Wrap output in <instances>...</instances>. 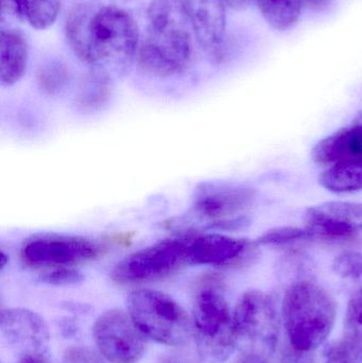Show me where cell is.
I'll return each instance as SVG.
<instances>
[{"mask_svg": "<svg viewBox=\"0 0 362 363\" xmlns=\"http://www.w3.org/2000/svg\"><path fill=\"white\" fill-rule=\"evenodd\" d=\"M38 84L49 96L60 95L69 82V70L61 60L45 62L38 70Z\"/></svg>", "mask_w": 362, "mask_h": 363, "instance_id": "cell-21", "label": "cell"}, {"mask_svg": "<svg viewBox=\"0 0 362 363\" xmlns=\"http://www.w3.org/2000/svg\"><path fill=\"white\" fill-rule=\"evenodd\" d=\"M93 336L100 354L112 363H137L146 351L144 335L130 315L118 309L98 318Z\"/></svg>", "mask_w": 362, "mask_h": 363, "instance_id": "cell-9", "label": "cell"}, {"mask_svg": "<svg viewBox=\"0 0 362 363\" xmlns=\"http://www.w3.org/2000/svg\"><path fill=\"white\" fill-rule=\"evenodd\" d=\"M312 157L317 165L327 168L362 157V111L350 125L320 140L312 149Z\"/></svg>", "mask_w": 362, "mask_h": 363, "instance_id": "cell-15", "label": "cell"}, {"mask_svg": "<svg viewBox=\"0 0 362 363\" xmlns=\"http://www.w3.org/2000/svg\"><path fill=\"white\" fill-rule=\"evenodd\" d=\"M237 345L242 352L270 357L281 336V320L271 296L259 290H249L238 301L233 313Z\"/></svg>", "mask_w": 362, "mask_h": 363, "instance_id": "cell-5", "label": "cell"}, {"mask_svg": "<svg viewBox=\"0 0 362 363\" xmlns=\"http://www.w3.org/2000/svg\"><path fill=\"white\" fill-rule=\"evenodd\" d=\"M319 182L325 189L336 194L362 190V157L340 162L327 168Z\"/></svg>", "mask_w": 362, "mask_h": 363, "instance_id": "cell-19", "label": "cell"}, {"mask_svg": "<svg viewBox=\"0 0 362 363\" xmlns=\"http://www.w3.org/2000/svg\"><path fill=\"white\" fill-rule=\"evenodd\" d=\"M280 353L282 363H317L315 351H300L293 347L287 340L281 347Z\"/></svg>", "mask_w": 362, "mask_h": 363, "instance_id": "cell-29", "label": "cell"}, {"mask_svg": "<svg viewBox=\"0 0 362 363\" xmlns=\"http://www.w3.org/2000/svg\"><path fill=\"white\" fill-rule=\"evenodd\" d=\"M324 360L325 363H362V345L344 337L325 349Z\"/></svg>", "mask_w": 362, "mask_h": 363, "instance_id": "cell-26", "label": "cell"}, {"mask_svg": "<svg viewBox=\"0 0 362 363\" xmlns=\"http://www.w3.org/2000/svg\"><path fill=\"white\" fill-rule=\"evenodd\" d=\"M193 23L182 0H152L148 30L137 52L140 67L151 76L182 74L193 57Z\"/></svg>", "mask_w": 362, "mask_h": 363, "instance_id": "cell-1", "label": "cell"}, {"mask_svg": "<svg viewBox=\"0 0 362 363\" xmlns=\"http://www.w3.org/2000/svg\"><path fill=\"white\" fill-rule=\"evenodd\" d=\"M83 279L84 277L82 273L72 268H57L40 277L43 283L52 286L77 285L82 283Z\"/></svg>", "mask_w": 362, "mask_h": 363, "instance_id": "cell-28", "label": "cell"}, {"mask_svg": "<svg viewBox=\"0 0 362 363\" xmlns=\"http://www.w3.org/2000/svg\"><path fill=\"white\" fill-rule=\"evenodd\" d=\"M23 16L21 0H1V23L6 19L19 21Z\"/></svg>", "mask_w": 362, "mask_h": 363, "instance_id": "cell-31", "label": "cell"}, {"mask_svg": "<svg viewBox=\"0 0 362 363\" xmlns=\"http://www.w3.org/2000/svg\"><path fill=\"white\" fill-rule=\"evenodd\" d=\"M222 1L225 6H229L232 10L242 11L250 6L252 0H222Z\"/></svg>", "mask_w": 362, "mask_h": 363, "instance_id": "cell-35", "label": "cell"}, {"mask_svg": "<svg viewBox=\"0 0 362 363\" xmlns=\"http://www.w3.org/2000/svg\"><path fill=\"white\" fill-rule=\"evenodd\" d=\"M102 4L98 1H86L74 6L65 23V34L74 55L85 63L95 64L98 60L91 43V21Z\"/></svg>", "mask_w": 362, "mask_h": 363, "instance_id": "cell-16", "label": "cell"}, {"mask_svg": "<svg viewBox=\"0 0 362 363\" xmlns=\"http://www.w3.org/2000/svg\"><path fill=\"white\" fill-rule=\"evenodd\" d=\"M187 262L186 239H166L130 254L116 264L113 281L140 285L169 277Z\"/></svg>", "mask_w": 362, "mask_h": 363, "instance_id": "cell-6", "label": "cell"}, {"mask_svg": "<svg viewBox=\"0 0 362 363\" xmlns=\"http://www.w3.org/2000/svg\"><path fill=\"white\" fill-rule=\"evenodd\" d=\"M344 337L362 345V288L351 296L344 319Z\"/></svg>", "mask_w": 362, "mask_h": 363, "instance_id": "cell-27", "label": "cell"}, {"mask_svg": "<svg viewBox=\"0 0 362 363\" xmlns=\"http://www.w3.org/2000/svg\"><path fill=\"white\" fill-rule=\"evenodd\" d=\"M157 363H197L193 358L181 354H167L159 358Z\"/></svg>", "mask_w": 362, "mask_h": 363, "instance_id": "cell-33", "label": "cell"}, {"mask_svg": "<svg viewBox=\"0 0 362 363\" xmlns=\"http://www.w3.org/2000/svg\"><path fill=\"white\" fill-rule=\"evenodd\" d=\"M304 6H307L314 12H323L331 6L332 0H302Z\"/></svg>", "mask_w": 362, "mask_h": 363, "instance_id": "cell-34", "label": "cell"}, {"mask_svg": "<svg viewBox=\"0 0 362 363\" xmlns=\"http://www.w3.org/2000/svg\"><path fill=\"white\" fill-rule=\"evenodd\" d=\"M19 363H50L44 356H27L21 358Z\"/></svg>", "mask_w": 362, "mask_h": 363, "instance_id": "cell-36", "label": "cell"}, {"mask_svg": "<svg viewBox=\"0 0 362 363\" xmlns=\"http://www.w3.org/2000/svg\"><path fill=\"white\" fill-rule=\"evenodd\" d=\"M256 201V191L233 183L202 184L193 200V215L210 226L247 216Z\"/></svg>", "mask_w": 362, "mask_h": 363, "instance_id": "cell-10", "label": "cell"}, {"mask_svg": "<svg viewBox=\"0 0 362 363\" xmlns=\"http://www.w3.org/2000/svg\"><path fill=\"white\" fill-rule=\"evenodd\" d=\"M225 281L210 274L200 281L193 307V328L200 359L205 363L227 362L237 347L234 319L225 300Z\"/></svg>", "mask_w": 362, "mask_h": 363, "instance_id": "cell-3", "label": "cell"}, {"mask_svg": "<svg viewBox=\"0 0 362 363\" xmlns=\"http://www.w3.org/2000/svg\"><path fill=\"white\" fill-rule=\"evenodd\" d=\"M129 315L145 337L168 347L186 345L193 321L174 298L161 291L140 289L128 298Z\"/></svg>", "mask_w": 362, "mask_h": 363, "instance_id": "cell-4", "label": "cell"}, {"mask_svg": "<svg viewBox=\"0 0 362 363\" xmlns=\"http://www.w3.org/2000/svg\"><path fill=\"white\" fill-rule=\"evenodd\" d=\"M91 43L98 62L123 63L140 49V32L133 17L117 6H100L91 21Z\"/></svg>", "mask_w": 362, "mask_h": 363, "instance_id": "cell-7", "label": "cell"}, {"mask_svg": "<svg viewBox=\"0 0 362 363\" xmlns=\"http://www.w3.org/2000/svg\"><path fill=\"white\" fill-rule=\"evenodd\" d=\"M337 307L333 296L312 279L291 284L285 292L282 317L286 340L300 351H316L331 335Z\"/></svg>", "mask_w": 362, "mask_h": 363, "instance_id": "cell-2", "label": "cell"}, {"mask_svg": "<svg viewBox=\"0 0 362 363\" xmlns=\"http://www.w3.org/2000/svg\"><path fill=\"white\" fill-rule=\"evenodd\" d=\"M23 16L38 30H45L55 23L61 0H21Z\"/></svg>", "mask_w": 362, "mask_h": 363, "instance_id": "cell-22", "label": "cell"}, {"mask_svg": "<svg viewBox=\"0 0 362 363\" xmlns=\"http://www.w3.org/2000/svg\"><path fill=\"white\" fill-rule=\"evenodd\" d=\"M63 363H106L101 356L93 350L83 347H72L66 350Z\"/></svg>", "mask_w": 362, "mask_h": 363, "instance_id": "cell-30", "label": "cell"}, {"mask_svg": "<svg viewBox=\"0 0 362 363\" xmlns=\"http://www.w3.org/2000/svg\"><path fill=\"white\" fill-rule=\"evenodd\" d=\"M100 243L72 235H40L26 241L21 259L34 268H70L101 255Z\"/></svg>", "mask_w": 362, "mask_h": 363, "instance_id": "cell-8", "label": "cell"}, {"mask_svg": "<svg viewBox=\"0 0 362 363\" xmlns=\"http://www.w3.org/2000/svg\"><path fill=\"white\" fill-rule=\"evenodd\" d=\"M112 77L101 66H94L79 81L74 104L81 112L93 113L101 110L112 97Z\"/></svg>", "mask_w": 362, "mask_h": 363, "instance_id": "cell-18", "label": "cell"}, {"mask_svg": "<svg viewBox=\"0 0 362 363\" xmlns=\"http://www.w3.org/2000/svg\"><path fill=\"white\" fill-rule=\"evenodd\" d=\"M333 270L340 279L354 286L356 290L362 288V254L344 252L335 258Z\"/></svg>", "mask_w": 362, "mask_h": 363, "instance_id": "cell-24", "label": "cell"}, {"mask_svg": "<svg viewBox=\"0 0 362 363\" xmlns=\"http://www.w3.org/2000/svg\"><path fill=\"white\" fill-rule=\"evenodd\" d=\"M0 330L9 347L23 357L44 356L49 345V330L38 313L23 308L4 309Z\"/></svg>", "mask_w": 362, "mask_h": 363, "instance_id": "cell-13", "label": "cell"}, {"mask_svg": "<svg viewBox=\"0 0 362 363\" xmlns=\"http://www.w3.org/2000/svg\"><path fill=\"white\" fill-rule=\"evenodd\" d=\"M29 48L21 32L2 30L0 38V82L2 86H12L18 82L27 69Z\"/></svg>", "mask_w": 362, "mask_h": 363, "instance_id": "cell-17", "label": "cell"}, {"mask_svg": "<svg viewBox=\"0 0 362 363\" xmlns=\"http://www.w3.org/2000/svg\"><path fill=\"white\" fill-rule=\"evenodd\" d=\"M191 17L196 38L202 46L220 52L227 28L222 0H182Z\"/></svg>", "mask_w": 362, "mask_h": 363, "instance_id": "cell-14", "label": "cell"}, {"mask_svg": "<svg viewBox=\"0 0 362 363\" xmlns=\"http://www.w3.org/2000/svg\"><path fill=\"white\" fill-rule=\"evenodd\" d=\"M312 273V262L303 254L291 252L281 260L280 275L285 281H290V285L304 279H312L310 277Z\"/></svg>", "mask_w": 362, "mask_h": 363, "instance_id": "cell-25", "label": "cell"}, {"mask_svg": "<svg viewBox=\"0 0 362 363\" xmlns=\"http://www.w3.org/2000/svg\"><path fill=\"white\" fill-rule=\"evenodd\" d=\"M314 239L312 233L306 228L297 226H281L264 233L256 243L266 247H290L298 243Z\"/></svg>", "mask_w": 362, "mask_h": 363, "instance_id": "cell-23", "label": "cell"}, {"mask_svg": "<svg viewBox=\"0 0 362 363\" xmlns=\"http://www.w3.org/2000/svg\"><path fill=\"white\" fill-rule=\"evenodd\" d=\"M188 264L234 268L252 264L259 255L256 242L218 233L186 237Z\"/></svg>", "mask_w": 362, "mask_h": 363, "instance_id": "cell-11", "label": "cell"}, {"mask_svg": "<svg viewBox=\"0 0 362 363\" xmlns=\"http://www.w3.org/2000/svg\"><path fill=\"white\" fill-rule=\"evenodd\" d=\"M117 6H125V4H132V2L135 1V0H112Z\"/></svg>", "mask_w": 362, "mask_h": 363, "instance_id": "cell-37", "label": "cell"}, {"mask_svg": "<svg viewBox=\"0 0 362 363\" xmlns=\"http://www.w3.org/2000/svg\"><path fill=\"white\" fill-rule=\"evenodd\" d=\"M304 219L314 239L350 240L362 230V203H322L306 209Z\"/></svg>", "mask_w": 362, "mask_h": 363, "instance_id": "cell-12", "label": "cell"}, {"mask_svg": "<svg viewBox=\"0 0 362 363\" xmlns=\"http://www.w3.org/2000/svg\"><path fill=\"white\" fill-rule=\"evenodd\" d=\"M270 357L261 355V354L251 353V352H242L235 363H271Z\"/></svg>", "mask_w": 362, "mask_h": 363, "instance_id": "cell-32", "label": "cell"}, {"mask_svg": "<svg viewBox=\"0 0 362 363\" xmlns=\"http://www.w3.org/2000/svg\"><path fill=\"white\" fill-rule=\"evenodd\" d=\"M261 16L270 27L287 31L295 27L301 17L302 0H255Z\"/></svg>", "mask_w": 362, "mask_h": 363, "instance_id": "cell-20", "label": "cell"}]
</instances>
